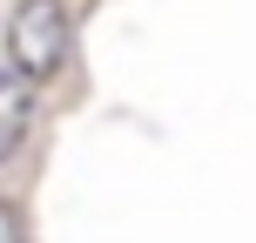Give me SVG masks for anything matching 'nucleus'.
Masks as SVG:
<instances>
[{"label":"nucleus","instance_id":"2","mask_svg":"<svg viewBox=\"0 0 256 243\" xmlns=\"http://www.w3.org/2000/svg\"><path fill=\"white\" fill-rule=\"evenodd\" d=\"M34 81H20L7 68V81H0V162H14V155L27 149V135H34Z\"/></svg>","mask_w":256,"mask_h":243},{"label":"nucleus","instance_id":"1","mask_svg":"<svg viewBox=\"0 0 256 243\" xmlns=\"http://www.w3.org/2000/svg\"><path fill=\"white\" fill-rule=\"evenodd\" d=\"M68 61V7L61 0H20L7 14V68L20 81H54Z\"/></svg>","mask_w":256,"mask_h":243}]
</instances>
